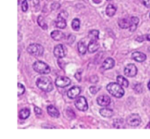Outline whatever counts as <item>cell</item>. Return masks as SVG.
Masks as SVG:
<instances>
[{"label": "cell", "instance_id": "603a6c76", "mask_svg": "<svg viewBox=\"0 0 150 139\" xmlns=\"http://www.w3.org/2000/svg\"><path fill=\"white\" fill-rule=\"evenodd\" d=\"M78 50H79V52L82 55L86 54V51H87V46L83 40L79 41L78 43Z\"/></svg>", "mask_w": 150, "mask_h": 139}, {"label": "cell", "instance_id": "e0dca14e", "mask_svg": "<svg viewBox=\"0 0 150 139\" xmlns=\"http://www.w3.org/2000/svg\"><path fill=\"white\" fill-rule=\"evenodd\" d=\"M115 64V61L112 58H107L103 63V68L104 70H110L113 68Z\"/></svg>", "mask_w": 150, "mask_h": 139}, {"label": "cell", "instance_id": "60d3db41", "mask_svg": "<svg viewBox=\"0 0 150 139\" xmlns=\"http://www.w3.org/2000/svg\"><path fill=\"white\" fill-rule=\"evenodd\" d=\"M146 128H150V122L149 123V124H148V125L146 126Z\"/></svg>", "mask_w": 150, "mask_h": 139}, {"label": "cell", "instance_id": "484cf974", "mask_svg": "<svg viewBox=\"0 0 150 139\" xmlns=\"http://www.w3.org/2000/svg\"><path fill=\"white\" fill-rule=\"evenodd\" d=\"M38 24H39V26H40L42 29H44V30H46V29H48V25H47V23H45V19H44V18L42 17V16H38Z\"/></svg>", "mask_w": 150, "mask_h": 139}, {"label": "cell", "instance_id": "8fae6325", "mask_svg": "<svg viewBox=\"0 0 150 139\" xmlns=\"http://www.w3.org/2000/svg\"><path fill=\"white\" fill-rule=\"evenodd\" d=\"M97 102L98 105L100 106H108L111 103V98L108 95H101L97 98Z\"/></svg>", "mask_w": 150, "mask_h": 139}, {"label": "cell", "instance_id": "4fadbf2b", "mask_svg": "<svg viewBox=\"0 0 150 139\" xmlns=\"http://www.w3.org/2000/svg\"><path fill=\"white\" fill-rule=\"evenodd\" d=\"M132 58L138 62H144L146 59V56L140 51H135L132 54Z\"/></svg>", "mask_w": 150, "mask_h": 139}, {"label": "cell", "instance_id": "b9f144b4", "mask_svg": "<svg viewBox=\"0 0 150 139\" xmlns=\"http://www.w3.org/2000/svg\"><path fill=\"white\" fill-rule=\"evenodd\" d=\"M148 88H149V89L150 90V80L149 81V83H148Z\"/></svg>", "mask_w": 150, "mask_h": 139}, {"label": "cell", "instance_id": "74e56055", "mask_svg": "<svg viewBox=\"0 0 150 139\" xmlns=\"http://www.w3.org/2000/svg\"><path fill=\"white\" fill-rule=\"evenodd\" d=\"M144 40H146V36H139L137 38H136V40L138 41V42H142V41H144Z\"/></svg>", "mask_w": 150, "mask_h": 139}, {"label": "cell", "instance_id": "4316f807", "mask_svg": "<svg viewBox=\"0 0 150 139\" xmlns=\"http://www.w3.org/2000/svg\"><path fill=\"white\" fill-rule=\"evenodd\" d=\"M113 126L115 128H122L124 126V121L122 119H115L113 122Z\"/></svg>", "mask_w": 150, "mask_h": 139}, {"label": "cell", "instance_id": "30bf717a", "mask_svg": "<svg viewBox=\"0 0 150 139\" xmlns=\"http://www.w3.org/2000/svg\"><path fill=\"white\" fill-rule=\"evenodd\" d=\"M54 54L57 59H62L64 57L66 54L65 47L62 44L56 45L54 49Z\"/></svg>", "mask_w": 150, "mask_h": 139}, {"label": "cell", "instance_id": "ab89813d", "mask_svg": "<svg viewBox=\"0 0 150 139\" xmlns=\"http://www.w3.org/2000/svg\"><path fill=\"white\" fill-rule=\"evenodd\" d=\"M145 36H146V40H149V41H150V35H145Z\"/></svg>", "mask_w": 150, "mask_h": 139}, {"label": "cell", "instance_id": "ba28073f", "mask_svg": "<svg viewBox=\"0 0 150 139\" xmlns=\"http://www.w3.org/2000/svg\"><path fill=\"white\" fill-rule=\"evenodd\" d=\"M71 83V80L69 78L65 77V76H59L56 78L55 84L58 87L64 88L68 86Z\"/></svg>", "mask_w": 150, "mask_h": 139}, {"label": "cell", "instance_id": "44dd1931", "mask_svg": "<svg viewBox=\"0 0 150 139\" xmlns=\"http://www.w3.org/2000/svg\"><path fill=\"white\" fill-rule=\"evenodd\" d=\"M130 21H131V25H130V27L129 28V30L130 32H134L139 23V18L138 17H136V16H133L130 18Z\"/></svg>", "mask_w": 150, "mask_h": 139}, {"label": "cell", "instance_id": "f546056e", "mask_svg": "<svg viewBox=\"0 0 150 139\" xmlns=\"http://www.w3.org/2000/svg\"><path fill=\"white\" fill-rule=\"evenodd\" d=\"M25 92V87L21 83H18V96H21Z\"/></svg>", "mask_w": 150, "mask_h": 139}, {"label": "cell", "instance_id": "2e32d148", "mask_svg": "<svg viewBox=\"0 0 150 139\" xmlns=\"http://www.w3.org/2000/svg\"><path fill=\"white\" fill-rule=\"evenodd\" d=\"M51 36L54 40L60 41L64 39V37H65V35L62 32H60L59 30H54L53 32H51Z\"/></svg>", "mask_w": 150, "mask_h": 139}, {"label": "cell", "instance_id": "4dcf8cb0", "mask_svg": "<svg viewBox=\"0 0 150 139\" xmlns=\"http://www.w3.org/2000/svg\"><path fill=\"white\" fill-rule=\"evenodd\" d=\"M99 90H100V88L98 87V86H92L89 87V91H90V92L92 94V95H95L97 92H98V91Z\"/></svg>", "mask_w": 150, "mask_h": 139}, {"label": "cell", "instance_id": "7a4b0ae2", "mask_svg": "<svg viewBox=\"0 0 150 139\" xmlns=\"http://www.w3.org/2000/svg\"><path fill=\"white\" fill-rule=\"evenodd\" d=\"M36 84L38 87L44 92H49L53 90L54 86L51 80L47 77H40L38 78L36 81Z\"/></svg>", "mask_w": 150, "mask_h": 139}, {"label": "cell", "instance_id": "ac0fdd59", "mask_svg": "<svg viewBox=\"0 0 150 139\" xmlns=\"http://www.w3.org/2000/svg\"><path fill=\"white\" fill-rule=\"evenodd\" d=\"M118 24L121 29H129L131 25V21L129 19L122 18L119 20Z\"/></svg>", "mask_w": 150, "mask_h": 139}, {"label": "cell", "instance_id": "cb8c5ba5", "mask_svg": "<svg viewBox=\"0 0 150 139\" xmlns=\"http://www.w3.org/2000/svg\"><path fill=\"white\" fill-rule=\"evenodd\" d=\"M88 37L90 40H98L99 38V31L98 30H91L88 34Z\"/></svg>", "mask_w": 150, "mask_h": 139}, {"label": "cell", "instance_id": "8d00e7d4", "mask_svg": "<svg viewBox=\"0 0 150 139\" xmlns=\"http://www.w3.org/2000/svg\"><path fill=\"white\" fill-rule=\"evenodd\" d=\"M142 2L144 4L145 7L150 8V0H142Z\"/></svg>", "mask_w": 150, "mask_h": 139}, {"label": "cell", "instance_id": "277c9868", "mask_svg": "<svg viewBox=\"0 0 150 139\" xmlns=\"http://www.w3.org/2000/svg\"><path fill=\"white\" fill-rule=\"evenodd\" d=\"M27 51L31 55L39 56H42L43 54L44 48L40 44L32 43L27 47Z\"/></svg>", "mask_w": 150, "mask_h": 139}, {"label": "cell", "instance_id": "6da1fadb", "mask_svg": "<svg viewBox=\"0 0 150 139\" xmlns=\"http://www.w3.org/2000/svg\"><path fill=\"white\" fill-rule=\"evenodd\" d=\"M106 89L112 96L120 98L125 95V90L121 85L118 83H110L107 85Z\"/></svg>", "mask_w": 150, "mask_h": 139}, {"label": "cell", "instance_id": "d4e9b609", "mask_svg": "<svg viewBox=\"0 0 150 139\" xmlns=\"http://www.w3.org/2000/svg\"><path fill=\"white\" fill-rule=\"evenodd\" d=\"M30 115V111L28 108H23L21 109L19 112V118L21 119H26Z\"/></svg>", "mask_w": 150, "mask_h": 139}, {"label": "cell", "instance_id": "7bdbcfd3", "mask_svg": "<svg viewBox=\"0 0 150 139\" xmlns=\"http://www.w3.org/2000/svg\"><path fill=\"white\" fill-rule=\"evenodd\" d=\"M107 1H112V0H107Z\"/></svg>", "mask_w": 150, "mask_h": 139}, {"label": "cell", "instance_id": "52a82bcc", "mask_svg": "<svg viewBox=\"0 0 150 139\" xmlns=\"http://www.w3.org/2000/svg\"><path fill=\"white\" fill-rule=\"evenodd\" d=\"M75 105L77 108V109L81 111H86L88 109V108H89L86 98L82 96L79 97H78L76 99V102H75Z\"/></svg>", "mask_w": 150, "mask_h": 139}, {"label": "cell", "instance_id": "ee69618b", "mask_svg": "<svg viewBox=\"0 0 150 139\" xmlns=\"http://www.w3.org/2000/svg\"><path fill=\"white\" fill-rule=\"evenodd\" d=\"M28 1H30V0H28Z\"/></svg>", "mask_w": 150, "mask_h": 139}, {"label": "cell", "instance_id": "7402d4cb", "mask_svg": "<svg viewBox=\"0 0 150 139\" xmlns=\"http://www.w3.org/2000/svg\"><path fill=\"white\" fill-rule=\"evenodd\" d=\"M117 81L120 85H121L122 87H128L129 81L127 78L123 77L122 75H118L117 77Z\"/></svg>", "mask_w": 150, "mask_h": 139}, {"label": "cell", "instance_id": "f1b7e54d", "mask_svg": "<svg viewBox=\"0 0 150 139\" xmlns=\"http://www.w3.org/2000/svg\"><path fill=\"white\" fill-rule=\"evenodd\" d=\"M18 4L21 6V9L23 12H26L28 10L27 0H18Z\"/></svg>", "mask_w": 150, "mask_h": 139}, {"label": "cell", "instance_id": "3957f363", "mask_svg": "<svg viewBox=\"0 0 150 139\" xmlns=\"http://www.w3.org/2000/svg\"><path fill=\"white\" fill-rule=\"evenodd\" d=\"M34 70L39 74H48L51 72L50 67L42 61H36L32 65Z\"/></svg>", "mask_w": 150, "mask_h": 139}, {"label": "cell", "instance_id": "9c48e42d", "mask_svg": "<svg viewBox=\"0 0 150 139\" xmlns=\"http://www.w3.org/2000/svg\"><path fill=\"white\" fill-rule=\"evenodd\" d=\"M138 69L136 66L133 64H129L125 67L124 73L127 77H134L137 75Z\"/></svg>", "mask_w": 150, "mask_h": 139}, {"label": "cell", "instance_id": "d6a6232c", "mask_svg": "<svg viewBox=\"0 0 150 139\" xmlns=\"http://www.w3.org/2000/svg\"><path fill=\"white\" fill-rule=\"evenodd\" d=\"M51 10H57L60 8V4L58 2H54L51 4Z\"/></svg>", "mask_w": 150, "mask_h": 139}, {"label": "cell", "instance_id": "83f0119b", "mask_svg": "<svg viewBox=\"0 0 150 139\" xmlns=\"http://www.w3.org/2000/svg\"><path fill=\"white\" fill-rule=\"evenodd\" d=\"M72 28L73 30L79 31L80 29V20L79 18H74L72 21Z\"/></svg>", "mask_w": 150, "mask_h": 139}, {"label": "cell", "instance_id": "d6986e66", "mask_svg": "<svg viewBox=\"0 0 150 139\" xmlns=\"http://www.w3.org/2000/svg\"><path fill=\"white\" fill-rule=\"evenodd\" d=\"M100 115L103 116V117H105V118H110V117L113 116V115H114V111L111 109H110V108H104L100 110Z\"/></svg>", "mask_w": 150, "mask_h": 139}, {"label": "cell", "instance_id": "5b68a950", "mask_svg": "<svg viewBox=\"0 0 150 139\" xmlns=\"http://www.w3.org/2000/svg\"><path fill=\"white\" fill-rule=\"evenodd\" d=\"M67 12L62 11L57 16V18L56 20V26L59 29H64L67 26V22H66V18H67Z\"/></svg>", "mask_w": 150, "mask_h": 139}, {"label": "cell", "instance_id": "5bb4252c", "mask_svg": "<svg viewBox=\"0 0 150 139\" xmlns=\"http://www.w3.org/2000/svg\"><path fill=\"white\" fill-rule=\"evenodd\" d=\"M100 48V43L98 40H90L89 43L88 44L87 50L89 53L96 52Z\"/></svg>", "mask_w": 150, "mask_h": 139}, {"label": "cell", "instance_id": "d590c367", "mask_svg": "<svg viewBox=\"0 0 150 139\" xmlns=\"http://www.w3.org/2000/svg\"><path fill=\"white\" fill-rule=\"evenodd\" d=\"M75 78H76L79 81H81V73H80L79 71L77 72V73L75 74Z\"/></svg>", "mask_w": 150, "mask_h": 139}, {"label": "cell", "instance_id": "1f68e13d", "mask_svg": "<svg viewBox=\"0 0 150 139\" xmlns=\"http://www.w3.org/2000/svg\"><path fill=\"white\" fill-rule=\"evenodd\" d=\"M134 90L138 93H141L143 91V86H142V83H138L134 86Z\"/></svg>", "mask_w": 150, "mask_h": 139}, {"label": "cell", "instance_id": "9a60e30c", "mask_svg": "<svg viewBox=\"0 0 150 139\" xmlns=\"http://www.w3.org/2000/svg\"><path fill=\"white\" fill-rule=\"evenodd\" d=\"M47 112L48 115L53 118H58L59 116V111L54 105H48L47 107Z\"/></svg>", "mask_w": 150, "mask_h": 139}, {"label": "cell", "instance_id": "ffe728a7", "mask_svg": "<svg viewBox=\"0 0 150 139\" xmlns=\"http://www.w3.org/2000/svg\"><path fill=\"white\" fill-rule=\"evenodd\" d=\"M116 12H117V7L114 5V4H109L106 7V10H105V13L106 15L109 17H112L115 15Z\"/></svg>", "mask_w": 150, "mask_h": 139}, {"label": "cell", "instance_id": "8992f818", "mask_svg": "<svg viewBox=\"0 0 150 139\" xmlns=\"http://www.w3.org/2000/svg\"><path fill=\"white\" fill-rule=\"evenodd\" d=\"M127 124L131 127H138L142 122L141 116L138 114H132L127 118Z\"/></svg>", "mask_w": 150, "mask_h": 139}, {"label": "cell", "instance_id": "7c38bea8", "mask_svg": "<svg viewBox=\"0 0 150 139\" xmlns=\"http://www.w3.org/2000/svg\"><path fill=\"white\" fill-rule=\"evenodd\" d=\"M81 88L79 86H73L72 88H70L67 92V95L68 96L69 98L70 99H74L76 98L81 93Z\"/></svg>", "mask_w": 150, "mask_h": 139}, {"label": "cell", "instance_id": "f6af8a7d", "mask_svg": "<svg viewBox=\"0 0 150 139\" xmlns=\"http://www.w3.org/2000/svg\"><path fill=\"white\" fill-rule=\"evenodd\" d=\"M149 18H150V14H149Z\"/></svg>", "mask_w": 150, "mask_h": 139}, {"label": "cell", "instance_id": "836d02e7", "mask_svg": "<svg viewBox=\"0 0 150 139\" xmlns=\"http://www.w3.org/2000/svg\"><path fill=\"white\" fill-rule=\"evenodd\" d=\"M89 80H90L91 83H95L98 81V77L97 75H92V77H90V78H89Z\"/></svg>", "mask_w": 150, "mask_h": 139}, {"label": "cell", "instance_id": "e575fe53", "mask_svg": "<svg viewBox=\"0 0 150 139\" xmlns=\"http://www.w3.org/2000/svg\"><path fill=\"white\" fill-rule=\"evenodd\" d=\"M35 114H36V115L40 116V115H42V111L40 108H38V107L35 106Z\"/></svg>", "mask_w": 150, "mask_h": 139}, {"label": "cell", "instance_id": "f35d334b", "mask_svg": "<svg viewBox=\"0 0 150 139\" xmlns=\"http://www.w3.org/2000/svg\"><path fill=\"white\" fill-rule=\"evenodd\" d=\"M92 1H93V2L95 3V4H99V3L101 2L102 0H92Z\"/></svg>", "mask_w": 150, "mask_h": 139}]
</instances>
